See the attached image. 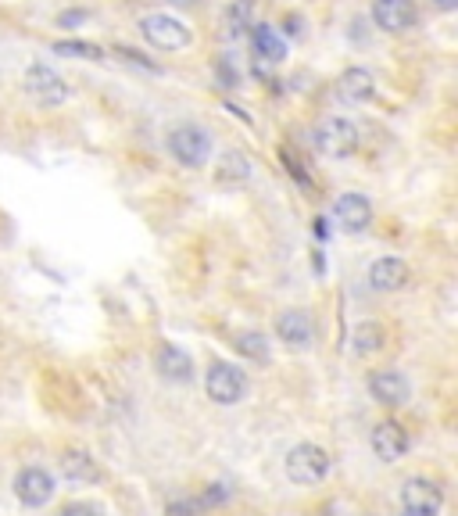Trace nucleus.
Segmentation results:
<instances>
[{
    "mask_svg": "<svg viewBox=\"0 0 458 516\" xmlns=\"http://www.w3.org/2000/svg\"><path fill=\"white\" fill-rule=\"evenodd\" d=\"M283 165H287V169H290V176H294V180L301 183V187H308L305 165L297 162V155H294V151H287V147H283Z\"/></svg>",
    "mask_w": 458,
    "mask_h": 516,
    "instance_id": "27",
    "label": "nucleus"
},
{
    "mask_svg": "<svg viewBox=\"0 0 458 516\" xmlns=\"http://www.w3.org/2000/svg\"><path fill=\"white\" fill-rule=\"evenodd\" d=\"M251 158L244 151H226L219 158V183H229V187H237V183H247L251 180Z\"/></svg>",
    "mask_w": 458,
    "mask_h": 516,
    "instance_id": "19",
    "label": "nucleus"
},
{
    "mask_svg": "<svg viewBox=\"0 0 458 516\" xmlns=\"http://www.w3.org/2000/svg\"><path fill=\"white\" fill-rule=\"evenodd\" d=\"M204 391L215 405H237L247 398V373L229 362H215L208 377H204Z\"/></svg>",
    "mask_w": 458,
    "mask_h": 516,
    "instance_id": "5",
    "label": "nucleus"
},
{
    "mask_svg": "<svg viewBox=\"0 0 458 516\" xmlns=\"http://www.w3.org/2000/svg\"><path fill=\"white\" fill-rule=\"evenodd\" d=\"M369 15H373L376 29H383V33H391V36L408 33V29L419 26L416 0H373Z\"/></svg>",
    "mask_w": 458,
    "mask_h": 516,
    "instance_id": "7",
    "label": "nucleus"
},
{
    "mask_svg": "<svg viewBox=\"0 0 458 516\" xmlns=\"http://www.w3.org/2000/svg\"><path fill=\"white\" fill-rule=\"evenodd\" d=\"M433 4H437L441 11H455L458 8V0H433Z\"/></svg>",
    "mask_w": 458,
    "mask_h": 516,
    "instance_id": "31",
    "label": "nucleus"
},
{
    "mask_svg": "<svg viewBox=\"0 0 458 516\" xmlns=\"http://www.w3.org/2000/svg\"><path fill=\"white\" fill-rule=\"evenodd\" d=\"M58 466H61V473H65L68 481H76V484H97V481H101V466H97V459L86 456V452H79V448L61 452Z\"/></svg>",
    "mask_w": 458,
    "mask_h": 516,
    "instance_id": "17",
    "label": "nucleus"
},
{
    "mask_svg": "<svg viewBox=\"0 0 458 516\" xmlns=\"http://www.w3.org/2000/svg\"><path fill=\"white\" fill-rule=\"evenodd\" d=\"M376 94V79L369 69H348L337 79V97L344 104H365Z\"/></svg>",
    "mask_w": 458,
    "mask_h": 516,
    "instance_id": "16",
    "label": "nucleus"
},
{
    "mask_svg": "<svg viewBox=\"0 0 458 516\" xmlns=\"http://www.w3.org/2000/svg\"><path fill=\"white\" fill-rule=\"evenodd\" d=\"M362 144L358 137V126L344 115H330L315 126V147L323 151L326 158H351Z\"/></svg>",
    "mask_w": 458,
    "mask_h": 516,
    "instance_id": "2",
    "label": "nucleus"
},
{
    "mask_svg": "<svg viewBox=\"0 0 458 516\" xmlns=\"http://www.w3.org/2000/svg\"><path fill=\"white\" fill-rule=\"evenodd\" d=\"M83 11H68V15L65 18H61V26H76V22H83Z\"/></svg>",
    "mask_w": 458,
    "mask_h": 516,
    "instance_id": "30",
    "label": "nucleus"
},
{
    "mask_svg": "<svg viewBox=\"0 0 458 516\" xmlns=\"http://www.w3.org/2000/svg\"><path fill=\"white\" fill-rule=\"evenodd\" d=\"M215 76H219V86H226V90H237L240 86V72L233 69V61H229L226 54L215 58Z\"/></svg>",
    "mask_w": 458,
    "mask_h": 516,
    "instance_id": "24",
    "label": "nucleus"
},
{
    "mask_svg": "<svg viewBox=\"0 0 458 516\" xmlns=\"http://www.w3.org/2000/svg\"><path fill=\"white\" fill-rule=\"evenodd\" d=\"M401 516H430V513H412V509H401Z\"/></svg>",
    "mask_w": 458,
    "mask_h": 516,
    "instance_id": "32",
    "label": "nucleus"
},
{
    "mask_svg": "<svg viewBox=\"0 0 458 516\" xmlns=\"http://www.w3.org/2000/svg\"><path fill=\"white\" fill-rule=\"evenodd\" d=\"M251 47H255V58L269 61V65H280L287 58V40L272 26H265V22L251 26Z\"/></svg>",
    "mask_w": 458,
    "mask_h": 516,
    "instance_id": "18",
    "label": "nucleus"
},
{
    "mask_svg": "<svg viewBox=\"0 0 458 516\" xmlns=\"http://www.w3.org/2000/svg\"><path fill=\"white\" fill-rule=\"evenodd\" d=\"M237 352L244 355V359L251 362H269V341H265V334H258V330H240L237 334Z\"/></svg>",
    "mask_w": 458,
    "mask_h": 516,
    "instance_id": "21",
    "label": "nucleus"
},
{
    "mask_svg": "<svg viewBox=\"0 0 458 516\" xmlns=\"http://www.w3.org/2000/svg\"><path fill=\"white\" fill-rule=\"evenodd\" d=\"M369 395L380 405L398 409V405H405L408 398H412V384H408V377L398 370H376L369 373Z\"/></svg>",
    "mask_w": 458,
    "mask_h": 516,
    "instance_id": "11",
    "label": "nucleus"
},
{
    "mask_svg": "<svg viewBox=\"0 0 458 516\" xmlns=\"http://www.w3.org/2000/svg\"><path fill=\"white\" fill-rule=\"evenodd\" d=\"M22 83H26V94L33 97L40 108H58V104L68 101V83L51 69V65H43V61L29 65Z\"/></svg>",
    "mask_w": 458,
    "mask_h": 516,
    "instance_id": "6",
    "label": "nucleus"
},
{
    "mask_svg": "<svg viewBox=\"0 0 458 516\" xmlns=\"http://www.w3.org/2000/svg\"><path fill=\"white\" fill-rule=\"evenodd\" d=\"M154 370L162 380H172V384H190L194 380V359L179 344H162L154 352Z\"/></svg>",
    "mask_w": 458,
    "mask_h": 516,
    "instance_id": "13",
    "label": "nucleus"
},
{
    "mask_svg": "<svg viewBox=\"0 0 458 516\" xmlns=\"http://www.w3.org/2000/svg\"><path fill=\"white\" fill-rule=\"evenodd\" d=\"M369 441H373V452L383 459V463H398V459L408 452V430L394 420L376 423L373 434H369Z\"/></svg>",
    "mask_w": 458,
    "mask_h": 516,
    "instance_id": "15",
    "label": "nucleus"
},
{
    "mask_svg": "<svg viewBox=\"0 0 458 516\" xmlns=\"http://www.w3.org/2000/svg\"><path fill=\"white\" fill-rule=\"evenodd\" d=\"M165 516H201V502H197V499H176V502H169Z\"/></svg>",
    "mask_w": 458,
    "mask_h": 516,
    "instance_id": "26",
    "label": "nucleus"
},
{
    "mask_svg": "<svg viewBox=\"0 0 458 516\" xmlns=\"http://www.w3.org/2000/svg\"><path fill=\"white\" fill-rule=\"evenodd\" d=\"M333 219L344 233H362L365 226L373 223V201L358 194V190H348L333 201Z\"/></svg>",
    "mask_w": 458,
    "mask_h": 516,
    "instance_id": "9",
    "label": "nucleus"
},
{
    "mask_svg": "<svg viewBox=\"0 0 458 516\" xmlns=\"http://www.w3.org/2000/svg\"><path fill=\"white\" fill-rule=\"evenodd\" d=\"M140 33H144V40L154 43L158 51H183V47H190V40H194V33H190L187 22L176 18V15H165V11L144 15Z\"/></svg>",
    "mask_w": 458,
    "mask_h": 516,
    "instance_id": "4",
    "label": "nucleus"
},
{
    "mask_svg": "<svg viewBox=\"0 0 458 516\" xmlns=\"http://www.w3.org/2000/svg\"><path fill=\"white\" fill-rule=\"evenodd\" d=\"M365 280H369V287L380 294H391V291H401V287L408 284V266L405 258L398 255H380L369 266V273H365Z\"/></svg>",
    "mask_w": 458,
    "mask_h": 516,
    "instance_id": "12",
    "label": "nucleus"
},
{
    "mask_svg": "<svg viewBox=\"0 0 458 516\" xmlns=\"http://www.w3.org/2000/svg\"><path fill=\"white\" fill-rule=\"evenodd\" d=\"M287 477L294 484H323L326 473H330V452L319 445H312V441H305V445H294L287 452Z\"/></svg>",
    "mask_w": 458,
    "mask_h": 516,
    "instance_id": "3",
    "label": "nucleus"
},
{
    "mask_svg": "<svg viewBox=\"0 0 458 516\" xmlns=\"http://www.w3.org/2000/svg\"><path fill=\"white\" fill-rule=\"evenodd\" d=\"M276 334H280L283 344H290V348H297V352H305L315 337V323L305 309H287V312L276 316Z\"/></svg>",
    "mask_w": 458,
    "mask_h": 516,
    "instance_id": "14",
    "label": "nucleus"
},
{
    "mask_svg": "<svg viewBox=\"0 0 458 516\" xmlns=\"http://www.w3.org/2000/svg\"><path fill=\"white\" fill-rule=\"evenodd\" d=\"M229 36H240L244 29H251V0H233V8L226 11Z\"/></svg>",
    "mask_w": 458,
    "mask_h": 516,
    "instance_id": "23",
    "label": "nucleus"
},
{
    "mask_svg": "<svg viewBox=\"0 0 458 516\" xmlns=\"http://www.w3.org/2000/svg\"><path fill=\"white\" fill-rule=\"evenodd\" d=\"M115 54H122V58H129L133 65H144V69H151V72H162V65H154V61H147L140 51H133V47H115Z\"/></svg>",
    "mask_w": 458,
    "mask_h": 516,
    "instance_id": "28",
    "label": "nucleus"
},
{
    "mask_svg": "<svg viewBox=\"0 0 458 516\" xmlns=\"http://www.w3.org/2000/svg\"><path fill=\"white\" fill-rule=\"evenodd\" d=\"M15 495L22 506L29 509H40L54 499V477L43 466H26V470H18L15 477Z\"/></svg>",
    "mask_w": 458,
    "mask_h": 516,
    "instance_id": "8",
    "label": "nucleus"
},
{
    "mask_svg": "<svg viewBox=\"0 0 458 516\" xmlns=\"http://www.w3.org/2000/svg\"><path fill=\"white\" fill-rule=\"evenodd\" d=\"M51 51L58 54V58H90V61H101L104 51L97 47V43L90 40H54Z\"/></svg>",
    "mask_w": 458,
    "mask_h": 516,
    "instance_id": "22",
    "label": "nucleus"
},
{
    "mask_svg": "<svg viewBox=\"0 0 458 516\" xmlns=\"http://www.w3.org/2000/svg\"><path fill=\"white\" fill-rule=\"evenodd\" d=\"M165 147H169V155L183 169H204L208 158H212V133L204 126H197V122H179V126L169 129Z\"/></svg>",
    "mask_w": 458,
    "mask_h": 516,
    "instance_id": "1",
    "label": "nucleus"
},
{
    "mask_svg": "<svg viewBox=\"0 0 458 516\" xmlns=\"http://www.w3.org/2000/svg\"><path fill=\"white\" fill-rule=\"evenodd\" d=\"M61 516H101V509L90 506V502H72V506L61 509Z\"/></svg>",
    "mask_w": 458,
    "mask_h": 516,
    "instance_id": "29",
    "label": "nucleus"
},
{
    "mask_svg": "<svg viewBox=\"0 0 458 516\" xmlns=\"http://www.w3.org/2000/svg\"><path fill=\"white\" fill-rule=\"evenodd\" d=\"M441 506H444V491L433 481H426V477H408V481L401 484V509L437 516Z\"/></svg>",
    "mask_w": 458,
    "mask_h": 516,
    "instance_id": "10",
    "label": "nucleus"
},
{
    "mask_svg": "<svg viewBox=\"0 0 458 516\" xmlns=\"http://www.w3.org/2000/svg\"><path fill=\"white\" fill-rule=\"evenodd\" d=\"M229 495H233V488L229 484H208V488L201 491V509L204 506H222V502H229Z\"/></svg>",
    "mask_w": 458,
    "mask_h": 516,
    "instance_id": "25",
    "label": "nucleus"
},
{
    "mask_svg": "<svg viewBox=\"0 0 458 516\" xmlns=\"http://www.w3.org/2000/svg\"><path fill=\"white\" fill-rule=\"evenodd\" d=\"M383 327H376V323H362V327L351 334V352L358 355V359H365V355H373L383 348Z\"/></svg>",
    "mask_w": 458,
    "mask_h": 516,
    "instance_id": "20",
    "label": "nucleus"
}]
</instances>
